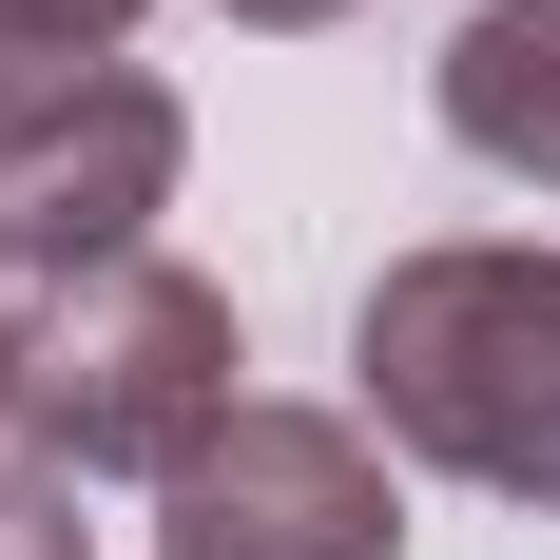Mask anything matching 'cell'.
Wrapping results in <instances>:
<instances>
[{"instance_id":"obj_1","label":"cell","mask_w":560,"mask_h":560,"mask_svg":"<svg viewBox=\"0 0 560 560\" xmlns=\"http://www.w3.org/2000/svg\"><path fill=\"white\" fill-rule=\"evenodd\" d=\"M348 387L406 464L560 522V252H503V232L387 252L348 310Z\"/></svg>"},{"instance_id":"obj_2","label":"cell","mask_w":560,"mask_h":560,"mask_svg":"<svg viewBox=\"0 0 560 560\" xmlns=\"http://www.w3.org/2000/svg\"><path fill=\"white\" fill-rule=\"evenodd\" d=\"M232 368H252L232 348V290L174 271V252H116V271H39L20 290V387H0V425L58 483H174L252 406Z\"/></svg>"},{"instance_id":"obj_3","label":"cell","mask_w":560,"mask_h":560,"mask_svg":"<svg viewBox=\"0 0 560 560\" xmlns=\"http://www.w3.org/2000/svg\"><path fill=\"white\" fill-rule=\"evenodd\" d=\"M174 155H194V116H174V78H136V58L0 78V271L39 290V271H116V252H155Z\"/></svg>"},{"instance_id":"obj_4","label":"cell","mask_w":560,"mask_h":560,"mask_svg":"<svg viewBox=\"0 0 560 560\" xmlns=\"http://www.w3.org/2000/svg\"><path fill=\"white\" fill-rule=\"evenodd\" d=\"M368 406H232L155 483V560H406V483Z\"/></svg>"},{"instance_id":"obj_5","label":"cell","mask_w":560,"mask_h":560,"mask_svg":"<svg viewBox=\"0 0 560 560\" xmlns=\"http://www.w3.org/2000/svg\"><path fill=\"white\" fill-rule=\"evenodd\" d=\"M445 136L522 194H560V0H483L445 39Z\"/></svg>"},{"instance_id":"obj_6","label":"cell","mask_w":560,"mask_h":560,"mask_svg":"<svg viewBox=\"0 0 560 560\" xmlns=\"http://www.w3.org/2000/svg\"><path fill=\"white\" fill-rule=\"evenodd\" d=\"M136 0H0V78H58V58H116Z\"/></svg>"},{"instance_id":"obj_7","label":"cell","mask_w":560,"mask_h":560,"mask_svg":"<svg viewBox=\"0 0 560 560\" xmlns=\"http://www.w3.org/2000/svg\"><path fill=\"white\" fill-rule=\"evenodd\" d=\"M0 560H97V522H78L58 464H0Z\"/></svg>"},{"instance_id":"obj_8","label":"cell","mask_w":560,"mask_h":560,"mask_svg":"<svg viewBox=\"0 0 560 560\" xmlns=\"http://www.w3.org/2000/svg\"><path fill=\"white\" fill-rule=\"evenodd\" d=\"M232 20H252V39H310V20H348V0H232Z\"/></svg>"},{"instance_id":"obj_9","label":"cell","mask_w":560,"mask_h":560,"mask_svg":"<svg viewBox=\"0 0 560 560\" xmlns=\"http://www.w3.org/2000/svg\"><path fill=\"white\" fill-rule=\"evenodd\" d=\"M0 387H20V290H0Z\"/></svg>"}]
</instances>
